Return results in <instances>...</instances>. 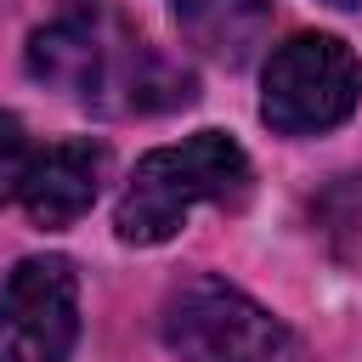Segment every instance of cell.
Returning a JSON list of instances; mask_svg holds the SVG:
<instances>
[{"mask_svg": "<svg viewBox=\"0 0 362 362\" xmlns=\"http://www.w3.org/2000/svg\"><path fill=\"white\" fill-rule=\"evenodd\" d=\"M28 74L107 119L192 102V74L158 57L107 0H62L57 17L28 34Z\"/></svg>", "mask_w": 362, "mask_h": 362, "instance_id": "1", "label": "cell"}, {"mask_svg": "<svg viewBox=\"0 0 362 362\" xmlns=\"http://www.w3.org/2000/svg\"><path fill=\"white\" fill-rule=\"evenodd\" d=\"M243 192H249L243 147L221 130H198L175 147H153L136 164V175L119 192L113 226H119V243L153 249V243H170L198 204H243Z\"/></svg>", "mask_w": 362, "mask_h": 362, "instance_id": "2", "label": "cell"}, {"mask_svg": "<svg viewBox=\"0 0 362 362\" xmlns=\"http://www.w3.org/2000/svg\"><path fill=\"white\" fill-rule=\"evenodd\" d=\"M158 334L181 362H311L283 317L221 277H187L170 288Z\"/></svg>", "mask_w": 362, "mask_h": 362, "instance_id": "3", "label": "cell"}, {"mask_svg": "<svg viewBox=\"0 0 362 362\" xmlns=\"http://www.w3.org/2000/svg\"><path fill=\"white\" fill-rule=\"evenodd\" d=\"M362 62L334 34H294L266 57L260 119L277 136H322L356 113Z\"/></svg>", "mask_w": 362, "mask_h": 362, "instance_id": "4", "label": "cell"}, {"mask_svg": "<svg viewBox=\"0 0 362 362\" xmlns=\"http://www.w3.org/2000/svg\"><path fill=\"white\" fill-rule=\"evenodd\" d=\"M79 339V277L62 255H28L0 283V362H68Z\"/></svg>", "mask_w": 362, "mask_h": 362, "instance_id": "5", "label": "cell"}, {"mask_svg": "<svg viewBox=\"0 0 362 362\" xmlns=\"http://www.w3.org/2000/svg\"><path fill=\"white\" fill-rule=\"evenodd\" d=\"M107 181V147L102 141H57L28 158L23 175V209L34 226H68L79 221Z\"/></svg>", "mask_w": 362, "mask_h": 362, "instance_id": "6", "label": "cell"}, {"mask_svg": "<svg viewBox=\"0 0 362 362\" xmlns=\"http://www.w3.org/2000/svg\"><path fill=\"white\" fill-rule=\"evenodd\" d=\"M175 23L209 62L243 68L272 34V6L266 0H175Z\"/></svg>", "mask_w": 362, "mask_h": 362, "instance_id": "7", "label": "cell"}, {"mask_svg": "<svg viewBox=\"0 0 362 362\" xmlns=\"http://www.w3.org/2000/svg\"><path fill=\"white\" fill-rule=\"evenodd\" d=\"M28 158H34V147H28V136H23V124L0 107V204H11L17 192H23V175H28Z\"/></svg>", "mask_w": 362, "mask_h": 362, "instance_id": "8", "label": "cell"}, {"mask_svg": "<svg viewBox=\"0 0 362 362\" xmlns=\"http://www.w3.org/2000/svg\"><path fill=\"white\" fill-rule=\"evenodd\" d=\"M328 6H339V11H356V6H362V0H328Z\"/></svg>", "mask_w": 362, "mask_h": 362, "instance_id": "9", "label": "cell"}]
</instances>
